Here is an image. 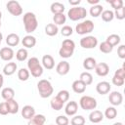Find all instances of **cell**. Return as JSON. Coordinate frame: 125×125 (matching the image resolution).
<instances>
[{
	"instance_id": "obj_1",
	"label": "cell",
	"mask_w": 125,
	"mask_h": 125,
	"mask_svg": "<svg viewBox=\"0 0 125 125\" xmlns=\"http://www.w3.org/2000/svg\"><path fill=\"white\" fill-rule=\"evenodd\" d=\"M22 21H23L24 29L27 33H32L33 31H35V29L38 26L37 18L35 16V14H33L31 12H27L23 15Z\"/></svg>"
},
{
	"instance_id": "obj_2",
	"label": "cell",
	"mask_w": 125,
	"mask_h": 125,
	"mask_svg": "<svg viewBox=\"0 0 125 125\" xmlns=\"http://www.w3.org/2000/svg\"><path fill=\"white\" fill-rule=\"evenodd\" d=\"M27 68L29 73L33 77L38 78L43 74V66L40 63L39 60L35 57H32L27 61Z\"/></svg>"
},
{
	"instance_id": "obj_3",
	"label": "cell",
	"mask_w": 125,
	"mask_h": 125,
	"mask_svg": "<svg viewBox=\"0 0 125 125\" xmlns=\"http://www.w3.org/2000/svg\"><path fill=\"white\" fill-rule=\"evenodd\" d=\"M37 89H38L40 97L43 99L49 98L54 92V88H53L51 82L47 79L39 80V82L37 83Z\"/></svg>"
},
{
	"instance_id": "obj_4",
	"label": "cell",
	"mask_w": 125,
	"mask_h": 125,
	"mask_svg": "<svg viewBox=\"0 0 125 125\" xmlns=\"http://www.w3.org/2000/svg\"><path fill=\"white\" fill-rule=\"evenodd\" d=\"M74 49H75L74 41H72L70 39H65V40L62 41V47L59 50V55L62 58H64V59L70 58L74 53Z\"/></svg>"
},
{
	"instance_id": "obj_5",
	"label": "cell",
	"mask_w": 125,
	"mask_h": 125,
	"mask_svg": "<svg viewBox=\"0 0 125 125\" xmlns=\"http://www.w3.org/2000/svg\"><path fill=\"white\" fill-rule=\"evenodd\" d=\"M86 16H87V11L84 7H81V6L72 7L67 12V17L69 18V20H71L73 21H80V20L84 19Z\"/></svg>"
},
{
	"instance_id": "obj_6",
	"label": "cell",
	"mask_w": 125,
	"mask_h": 125,
	"mask_svg": "<svg viewBox=\"0 0 125 125\" xmlns=\"http://www.w3.org/2000/svg\"><path fill=\"white\" fill-rule=\"evenodd\" d=\"M95 25H94V22L90 20H86L84 21H81L79 22L76 26H75V31L77 34H80V35H84V34H87V33H90L93 31Z\"/></svg>"
},
{
	"instance_id": "obj_7",
	"label": "cell",
	"mask_w": 125,
	"mask_h": 125,
	"mask_svg": "<svg viewBox=\"0 0 125 125\" xmlns=\"http://www.w3.org/2000/svg\"><path fill=\"white\" fill-rule=\"evenodd\" d=\"M79 104L84 110H94L97 107V101L91 96H83L79 101Z\"/></svg>"
},
{
	"instance_id": "obj_8",
	"label": "cell",
	"mask_w": 125,
	"mask_h": 125,
	"mask_svg": "<svg viewBox=\"0 0 125 125\" xmlns=\"http://www.w3.org/2000/svg\"><path fill=\"white\" fill-rule=\"evenodd\" d=\"M6 9L8 10V12L15 16V17H18V16H21L22 14V8L21 6V4L18 2V1H15V0H11L9 1L7 4H6Z\"/></svg>"
},
{
	"instance_id": "obj_9",
	"label": "cell",
	"mask_w": 125,
	"mask_h": 125,
	"mask_svg": "<svg viewBox=\"0 0 125 125\" xmlns=\"http://www.w3.org/2000/svg\"><path fill=\"white\" fill-rule=\"evenodd\" d=\"M98 45V39L95 36H85L80 39V46L84 49H93Z\"/></svg>"
},
{
	"instance_id": "obj_10",
	"label": "cell",
	"mask_w": 125,
	"mask_h": 125,
	"mask_svg": "<svg viewBox=\"0 0 125 125\" xmlns=\"http://www.w3.org/2000/svg\"><path fill=\"white\" fill-rule=\"evenodd\" d=\"M108 101L109 103L113 105V106H116V105H120L123 102V96L120 92H117V91H113L109 94L108 96Z\"/></svg>"
},
{
	"instance_id": "obj_11",
	"label": "cell",
	"mask_w": 125,
	"mask_h": 125,
	"mask_svg": "<svg viewBox=\"0 0 125 125\" xmlns=\"http://www.w3.org/2000/svg\"><path fill=\"white\" fill-rule=\"evenodd\" d=\"M94 69H95L97 75L102 76V77L106 76V75L108 74V72H109V66H108V64L105 63V62H100V63H97Z\"/></svg>"
},
{
	"instance_id": "obj_12",
	"label": "cell",
	"mask_w": 125,
	"mask_h": 125,
	"mask_svg": "<svg viewBox=\"0 0 125 125\" xmlns=\"http://www.w3.org/2000/svg\"><path fill=\"white\" fill-rule=\"evenodd\" d=\"M14 55H15L14 50L11 47H3L0 50V58L3 61H6V62L11 61L14 58Z\"/></svg>"
},
{
	"instance_id": "obj_13",
	"label": "cell",
	"mask_w": 125,
	"mask_h": 125,
	"mask_svg": "<svg viewBox=\"0 0 125 125\" xmlns=\"http://www.w3.org/2000/svg\"><path fill=\"white\" fill-rule=\"evenodd\" d=\"M69 69H70V65H69V62L66 61L60 62L56 67V71L60 75H66L69 72Z\"/></svg>"
},
{
	"instance_id": "obj_14",
	"label": "cell",
	"mask_w": 125,
	"mask_h": 125,
	"mask_svg": "<svg viewBox=\"0 0 125 125\" xmlns=\"http://www.w3.org/2000/svg\"><path fill=\"white\" fill-rule=\"evenodd\" d=\"M111 87H110V84L107 82V81H102V82H99L96 86V90L97 92L100 94V95H105V94H108L109 91H110Z\"/></svg>"
},
{
	"instance_id": "obj_15",
	"label": "cell",
	"mask_w": 125,
	"mask_h": 125,
	"mask_svg": "<svg viewBox=\"0 0 125 125\" xmlns=\"http://www.w3.org/2000/svg\"><path fill=\"white\" fill-rule=\"evenodd\" d=\"M78 110V104L76 102L74 101H70L67 103V104L65 105V108H64V111H65V114L67 116H73L76 114Z\"/></svg>"
},
{
	"instance_id": "obj_16",
	"label": "cell",
	"mask_w": 125,
	"mask_h": 125,
	"mask_svg": "<svg viewBox=\"0 0 125 125\" xmlns=\"http://www.w3.org/2000/svg\"><path fill=\"white\" fill-rule=\"evenodd\" d=\"M42 66L48 70L53 69L55 66V60L51 55H44L42 58Z\"/></svg>"
},
{
	"instance_id": "obj_17",
	"label": "cell",
	"mask_w": 125,
	"mask_h": 125,
	"mask_svg": "<svg viewBox=\"0 0 125 125\" xmlns=\"http://www.w3.org/2000/svg\"><path fill=\"white\" fill-rule=\"evenodd\" d=\"M34 115H35V109H34L33 106L27 104V105H24V106L22 107V109H21V116H22L24 119L29 120V119H31Z\"/></svg>"
},
{
	"instance_id": "obj_18",
	"label": "cell",
	"mask_w": 125,
	"mask_h": 125,
	"mask_svg": "<svg viewBox=\"0 0 125 125\" xmlns=\"http://www.w3.org/2000/svg\"><path fill=\"white\" fill-rule=\"evenodd\" d=\"M104 119V113L100 110H93L89 114V120L92 123H100Z\"/></svg>"
},
{
	"instance_id": "obj_19",
	"label": "cell",
	"mask_w": 125,
	"mask_h": 125,
	"mask_svg": "<svg viewBox=\"0 0 125 125\" xmlns=\"http://www.w3.org/2000/svg\"><path fill=\"white\" fill-rule=\"evenodd\" d=\"M17 68H18L17 63L13 62H10L7 64H5V66L3 68V73L5 75H7V76H11V75H13L16 72Z\"/></svg>"
},
{
	"instance_id": "obj_20",
	"label": "cell",
	"mask_w": 125,
	"mask_h": 125,
	"mask_svg": "<svg viewBox=\"0 0 125 125\" xmlns=\"http://www.w3.org/2000/svg\"><path fill=\"white\" fill-rule=\"evenodd\" d=\"M46 117L43 114H35L31 119L28 120L27 125H44Z\"/></svg>"
},
{
	"instance_id": "obj_21",
	"label": "cell",
	"mask_w": 125,
	"mask_h": 125,
	"mask_svg": "<svg viewBox=\"0 0 125 125\" xmlns=\"http://www.w3.org/2000/svg\"><path fill=\"white\" fill-rule=\"evenodd\" d=\"M6 43L10 47H15L20 43V37L16 33H10L6 37Z\"/></svg>"
},
{
	"instance_id": "obj_22",
	"label": "cell",
	"mask_w": 125,
	"mask_h": 125,
	"mask_svg": "<svg viewBox=\"0 0 125 125\" xmlns=\"http://www.w3.org/2000/svg\"><path fill=\"white\" fill-rule=\"evenodd\" d=\"M21 44L25 48H33L36 45V38L32 35H26L21 40Z\"/></svg>"
},
{
	"instance_id": "obj_23",
	"label": "cell",
	"mask_w": 125,
	"mask_h": 125,
	"mask_svg": "<svg viewBox=\"0 0 125 125\" xmlns=\"http://www.w3.org/2000/svg\"><path fill=\"white\" fill-rule=\"evenodd\" d=\"M71 87H72V90H73L75 93H77V94H82V93H84L85 90H86V85H85L81 80H79V79L73 81Z\"/></svg>"
},
{
	"instance_id": "obj_24",
	"label": "cell",
	"mask_w": 125,
	"mask_h": 125,
	"mask_svg": "<svg viewBox=\"0 0 125 125\" xmlns=\"http://www.w3.org/2000/svg\"><path fill=\"white\" fill-rule=\"evenodd\" d=\"M1 96L6 102L10 101V100H13L14 97H15V91H14L13 88H10V87L3 88L2 91H1Z\"/></svg>"
},
{
	"instance_id": "obj_25",
	"label": "cell",
	"mask_w": 125,
	"mask_h": 125,
	"mask_svg": "<svg viewBox=\"0 0 125 125\" xmlns=\"http://www.w3.org/2000/svg\"><path fill=\"white\" fill-rule=\"evenodd\" d=\"M6 104H7V108H8L9 113L15 114V113H17V112L19 111V107H20V106H19L18 102H17L15 99L10 100V101H7V102H6Z\"/></svg>"
},
{
	"instance_id": "obj_26",
	"label": "cell",
	"mask_w": 125,
	"mask_h": 125,
	"mask_svg": "<svg viewBox=\"0 0 125 125\" xmlns=\"http://www.w3.org/2000/svg\"><path fill=\"white\" fill-rule=\"evenodd\" d=\"M50 10L54 15L62 14L64 11V5L61 2H54V3H52V5L50 7Z\"/></svg>"
},
{
	"instance_id": "obj_27",
	"label": "cell",
	"mask_w": 125,
	"mask_h": 125,
	"mask_svg": "<svg viewBox=\"0 0 125 125\" xmlns=\"http://www.w3.org/2000/svg\"><path fill=\"white\" fill-rule=\"evenodd\" d=\"M96 64H97V62L92 57H88V58H86L83 61V67L86 70H92V69H94L95 66H96Z\"/></svg>"
},
{
	"instance_id": "obj_28",
	"label": "cell",
	"mask_w": 125,
	"mask_h": 125,
	"mask_svg": "<svg viewBox=\"0 0 125 125\" xmlns=\"http://www.w3.org/2000/svg\"><path fill=\"white\" fill-rule=\"evenodd\" d=\"M59 32V28L55 23H48L45 26V33L48 36H55Z\"/></svg>"
},
{
	"instance_id": "obj_29",
	"label": "cell",
	"mask_w": 125,
	"mask_h": 125,
	"mask_svg": "<svg viewBox=\"0 0 125 125\" xmlns=\"http://www.w3.org/2000/svg\"><path fill=\"white\" fill-rule=\"evenodd\" d=\"M79 80H81L86 86H88V85L92 84V82H93V76H92V74L90 72L85 71V72H82L80 74Z\"/></svg>"
},
{
	"instance_id": "obj_30",
	"label": "cell",
	"mask_w": 125,
	"mask_h": 125,
	"mask_svg": "<svg viewBox=\"0 0 125 125\" xmlns=\"http://www.w3.org/2000/svg\"><path fill=\"white\" fill-rule=\"evenodd\" d=\"M103 11H104V7L102 5H100V4H98V5L92 6L90 8V15L92 17H94V18H97V17L101 16V14L103 13Z\"/></svg>"
},
{
	"instance_id": "obj_31",
	"label": "cell",
	"mask_w": 125,
	"mask_h": 125,
	"mask_svg": "<svg viewBox=\"0 0 125 125\" xmlns=\"http://www.w3.org/2000/svg\"><path fill=\"white\" fill-rule=\"evenodd\" d=\"M120 36L119 35H117V34H110L109 36H107V38H106V42L111 46V47H114V46H116V45H118L119 43H120Z\"/></svg>"
},
{
	"instance_id": "obj_32",
	"label": "cell",
	"mask_w": 125,
	"mask_h": 125,
	"mask_svg": "<svg viewBox=\"0 0 125 125\" xmlns=\"http://www.w3.org/2000/svg\"><path fill=\"white\" fill-rule=\"evenodd\" d=\"M63 104H64V103H62V101H60L57 97L53 98V99L51 100V102H50V105H51V107H52L54 110H61V109L62 108Z\"/></svg>"
},
{
	"instance_id": "obj_33",
	"label": "cell",
	"mask_w": 125,
	"mask_h": 125,
	"mask_svg": "<svg viewBox=\"0 0 125 125\" xmlns=\"http://www.w3.org/2000/svg\"><path fill=\"white\" fill-rule=\"evenodd\" d=\"M27 56H28V53H27V50L25 48H21L18 50V52L16 53V58L19 62H23L27 59Z\"/></svg>"
},
{
	"instance_id": "obj_34",
	"label": "cell",
	"mask_w": 125,
	"mask_h": 125,
	"mask_svg": "<svg viewBox=\"0 0 125 125\" xmlns=\"http://www.w3.org/2000/svg\"><path fill=\"white\" fill-rule=\"evenodd\" d=\"M101 15H102V20L105 22H109L114 19V14L111 10H104Z\"/></svg>"
},
{
	"instance_id": "obj_35",
	"label": "cell",
	"mask_w": 125,
	"mask_h": 125,
	"mask_svg": "<svg viewBox=\"0 0 125 125\" xmlns=\"http://www.w3.org/2000/svg\"><path fill=\"white\" fill-rule=\"evenodd\" d=\"M53 21H54V23L58 26V25H62V24H63L64 22H65V21H66V17L63 15V13H62V14H56V15H54V17H53Z\"/></svg>"
},
{
	"instance_id": "obj_36",
	"label": "cell",
	"mask_w": 125,
	"mask_h": 125,
	"mask_svg": "<svg viewBox=\"0 0 125 125\" xmlns=\"http://www.w3.org/2000/svg\"><path fill=\"white\" fill-rule=\"evenodd\" d=\"M116 115H117V110L114 106L106 107L104 114V116H105L107 119H114L116 117Z\"/></svg>"
},
{
	"instance_id": "obj_37",
	"label": "cell",
	"mask_w": 125,
	"mask_h": 125,
	"mask_svg": "<svg viewBox=\"0 0 125 125\" xmlns=\"http://www.w3.org/2000/svg\"><path fill=\"white\" fill-rule=\"evenodd\" d=\"M29 75H30V73H29L28 69H26L24 67L19 69V71H18V78L21 81H26V80H28Z\"/></svg>"
},
{
	"instance_id": "obj_38",
	"label": "cell",
	"mask_w": 125,
	"mask_h": 125,
	"mask_svg": "<svg viewBox=\"0 0 125 125\" xmlns=\"http://www.w3.org/2000/svg\"><path fill=\"white\" fill-rule=\"evenodd\" d=\"M113 50V47H111L106 41H104L100 44V51L102 53H104V54H109L111 53Z\"/></svg>"
},
{
	"instance_id": "obj_39",
	"label": "cell",
	"mask_w": 125,
	"mask_h": 125,
	"mask_svg": "<svg viewBox=\"0 0 125 125\" xmlns=\"http://www.w3.org/2000/svg\"><path fill=\"white\" fill-rule=\"evenodd\" d=\"M56 97H57L60 101H62V103H65V102H67L68 99H69V92H68L67 90H61V91L57 94Z\"/></svg>"
},
{
	"instance_id": "obj_40",
	"label": "cell",
	"mask_w": 125,
	"mask_h": 125,
	"mask_svg": "<svg viewBox=\"0 0 125 125\" xmlns=\"http://www.w3.org/2000/svg\"><path fill=\"white\" fill-rule=\"evenodd\" d=\"M71 125H84L85 124V118L82 115H75L70 120Z\"/></svg>"
},
{
	"instance_id": "obj_41",
	"label": "cell",
	"mask_w": 125,
	"mask_h": 125,
	"mask_svg": "<svg viewBox=\"0 0 125 125\" xmlns=\"http://www.w3.org/2000/svg\"><path fill=\"white\" fill-rule=\"evenodd\" d=\"M56 124L57 125H68L69 119L65 115H59L56 118Z\"/></svg>"
},
{
	"instance_id": "obj_42",
	"label": "cell",
	"mask_w": 125,
	"mask_h": 125,
	"mask_svg": "<svg viewBox=\"0 0 125 125\" xmlns=\"http://www.w3.org/2000/svg\"><path fill=\"white\" fill-rule=\"evenodd\" d=\"M61 33H62V36L68 37V36H70V35L73 33V29H72V27L69 26V25H64V26H62V28L61 29Z\"/></svg>"
},
{
	"instance_id": "obj_43",
	"label": "cell",
	"mask_w": 125,
	"mask_h": 125,
	"mask_svg": "<svg viewBox=\"0 0 125 125\" xmlns=\"http://www.w3.org/2000/svg\"><path fill=\"white\" fill-rule=\"evenodd\" d=\"M113 14H114V17L117 20H123L125 18V8H124V6L115 10V12H113Z\"/></svg>"
},
{
	"instance_id": "obj_44",
	"label": "cell",
	"mask_w": 125,
	"mask_h": 125,
	"mask_svg": "<svg viewBox=\"0 0 125 125\" xmlns=\"http://www.w3.org/2000/svg\"><path fill=\"white\" fill-rule=\"evenodd\" d=\"M106 2L109 3L114 10H117V9L123 7V1L122 0H106Z\"/></svg>"
},
{
	"instance_id": "obj_45",
	"label": "cell",
	"mask_w": 125,
	"mask_h": 125,
	"mask_svg": "<svg viewBox=\"0 0 125 125\" xmlns=\"http://www.w3.org/2000/svg\"><path fill=\"white\" fill-rule=\"evenodd\" d=\"M117 55L120 59H125V45H120L117 49Z\"/></svg>"
},
{
	"instance_id": "obj_46",
	"label": "cell",
	"mask_w": 125,
	"mask_h": 125,
	"mask_svg": "<svg viewBox=\"0 0 125 125\" xmlns=\"http://www.w3.org/2000/svg\"><path fill=\"white\" fill-rule=\"evenodd\" d=\"M124 81H125V79L119 78V77H117V76H113V77H112V83H113V85H115V86H122V85L124 84Z\"/></svg>"
},
{
	"instance_id": "obj_47",
	"label": "cell",
	"mask_w": 125,
	"mask_h": 125,
	"mask_svg": "<svg viewBox=\"0 0 125 125\" xmlns=\"http://www.w3.org/2000/svg\"><path fill=\"white\" fill-rule=\"evenodd\" d=\"M8 113H9V111H8V108H7L6 102L0 103V114L1 115H7Z\"/></svg>"
},
{
	"instance_id": "obj_48",
	"label": "cell",
	"mask_w": 125,
	"mask_h": 125,
	"mask_svg": "<svg viewBox=\"0 0 125 125\" xmlns=\"http://www.w3.org/2000/svg\"><path fill=\"white\" fill-rule=\"evenodd\" d=\"M114 76H117V77H119V78L125 79V68H124V67L118 68V69L114 72Z\"/></svg>"
},
{
	"instance_id": "obj_49",
	"label": "cell",
	"mask_w": 125,
	"mask_h": 125,
	"mask_svg": "<svg viewBox=\"0 0 125 125\" xmlns=\"http://www.w3.org/2000/svg\"><path fill=\"white\" fill-rule=\"evenodd\" d=\"M68 3L70 4V5H72L73 7H76V5H79L80 3H81V0H69L68 1Z\"/></svg>"
},
{
	"instance_id": "obj_50",
	"label": "cell",
	"mask_w": 125,
	"mask_h": 125,
	"mask_svg": "<svg viewBox=\"0 0 125 125\" xmlns=\"http://www.w3.org/2000/svg\"><path fill=\"white\" fill-rule=\"evenodd\" d=\"M99 2H100V0H88V3H89V4H91V5H93V6L98 5V4H99Z\"/></svg>"
},
{
	"instance_id": "obj_51",
	"label": "cell",
	"mask_w": 125,
	"mask_h": 125,
	"mask_svg": "<svg viewBox=\"0 0 125 125\" xmlns=\"http://www.w3.org/2000/svg\"><path fill=\"white\" fill-rule=\"evenodd\" d=\"M3 83H4V77H3V75L0 73V88H2Z\"/></svg>"
},
{
	"instance_id": "obj_52",
	"label": "cell",
	"mask_w": 125,
	"mask_h": 125,
	"mask_svg": "<svg viewBox=\"0 0 125 125\" xmlns=\"http://www.w3.org/2000/svg\"><path fill=\"white\" fill-rule=\"evenodd\" d=\"M113 125H123V123L122 122H115Z\"/></svg>"
},
{
	"instance_id": "obj_53",
	"label": "cell",
	"mask_w": 125,
	"mask_h": 125,
	"mask_svg": "<svg viewBox=\"0 0 125 125\" xmlns=\"http://www.w3.org/2000/svg\"><path fill=\"white\" fill-rule=\"evenodd\" d=\"M2 39H3V35H2V33L0 32V44H1V42H2Z\"/></svg>"
},
{
	"instance_id": "obj_54",
	"label": "cell",
	"mask_w": 125,
	"mask_h": 125,
	"mask_svg": "<svg viewBox=\"0 0 125 125\" xmlns=\"http://www.w3.org/2000/svg\"><path fill=\"white\" fill-rule=\"evenodd\" d=\"M1 18H2V13H1V11H0V21H1Z\"/></svg>"
},
{
	"instance_id": "obj_55",
	"label": "cell",
	"mask_w": 125,
	"mask_h": 125,
	"mask_svg": "<svg viewBox=\"0 0 125 125\" xmlns=\"http://www.w3.org/2000/svg\"><path fill=\"white\" fill-rule=\"evenodd\" d=\"M0 27H1V21H0Z\"/></svg>"
},
{
	"instance_id": "obj_56",
	"label": "cell",
	"mask_w": 125,
	"mask_h": 125,
	"mask_svg": "<svg viewBox=\"0 0 125 125\" xmlns=\"http://www.w3.org/2000/svg\"><path fill=\"white\" fill-rule=\"evenodd\" d=\"M50 125H54V124H50Z\"/></svg>"
}]
</instances>
